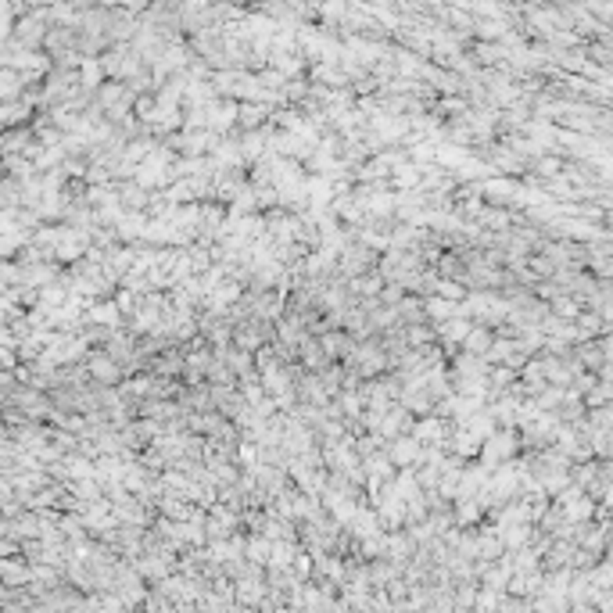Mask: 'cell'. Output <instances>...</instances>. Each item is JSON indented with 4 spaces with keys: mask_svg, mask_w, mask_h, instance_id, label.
Returning a JSON list of instances; mask_svg holds the SVG:
<instances>
[{
    "mask_svg": "<svg viewBox=\"0 0 613 613\" xmlns=\"http://www.w3.org/2000/svg\"><path fill=\"white\" fill-rule=\"evenodd\" d=\"M420 441L412 438V434H394V438H388L384 441V452H388V459L394 463V470L399 466H416L420 463Z\"/></svg>",
    "mask_w": 613,
    "mask_h": 613,
    "instance_id": "cell-1",
    "label": "cell"
},
{
    "mask_svg": "<svg viewBox=\"0 0 613 613\" xmlns=\"http://www.w3.org/2000/svg\"><path fill=\"white\" fill-rule=\"evenodd\" d=\"M412 438H416L420 445H441L445 438H448V427H445V420L441 416H434V412H427L423 420H416L412 423V430H409Z\"/></svg>",
    "mask_w": 613,
    "mask_h": 613,
    "instance_id": "cell-2",
    "label": "cell"
},
{
    "mask_svg": "<svg viewBox=\"0 0 613 613\" xmlns=\"http://www.w3.org/2000/svg\"><path fill=\"white\" fill-rule=\"evenodd\" d=\"M54 251H58L61 262H76L86 251V233L83 230H58V237H54Z\"/></svg>",
    "mask_w": 613,
    "mask_h": 613,
    "instance_id": "cell-3",
    "label": "cell"
},
{
    "mask_svg": "<svg viewBox=\"0 0 613 613\" xmlns=\"http://www.w3.org/2000/svg\"><path fill=\"white\" fill-rule=\"evenodd\" d=\"M474 323H470V316H459V312H452L448 319H441V323H434V337L438 341H445L448 348L452 345H459V341L466 337V330H470Z\"/></svg>",
    "mask_w": 613,
    "mask_h": 613,
    "instance_id": "cell-4",
    "label": "cell"
},
{
    "mask_svg": "<svg viewBox=\"0 0 613 613\" xmlns=\"http://www.w3.org/2000/svg\"><path fill=\"white\" fill-rule=\"evenodd\" d=\"M345 527H348V534L355 538V542H359V538L376 534V531H384V527H381V516H376V510H366V506H359V510H355V516L348 520Z\"/></svg>",
    "mask_w": 613,
    "mask_h": 613,
    "instance_id": "cell-5",
    "label": "cell"
},
{
    "mask_svg": "<svg viewBox=\"0 0 613 613\" xmlns=\"http://www.w3.org/2000/svg\"><path fill=\"white\" fill-rule=\"evenodd\" d=\"M477 194L484 197V201H492V205H495V201H510V197L516 194V183H513V179H510V176H495V179H481V183H477Z\"/></svg>",
    "mask_w": 613,
    "mask_h": 613,
    "instance_id": "cell-6",
    "label": "cell"
},
{
    "mask_svg": "<svg viewBox=\"0 0 613 613\" xmlns=\"http://www.w3.org/2000/svg\"><path fill=\"white\" fill-rule=\"evenodd\" d=\"M412 549H416V542H412L409 534H402L399 527L394 531H388V545H384V556H391V563H405L409 556H412Z\"/></svg>",
    "mask_w": 613,
    "mask_h": 613,
    "instance_id": "cell-7",
    "label": "cell"
},
{
    "mask_svg": "<svg viewBox=\"0 0 613 613\" xmlns=\"http://www.w3.org/2000/svg\"><path fill=\"white\" fill-rule=\"evenodd\" d=\"M560 516L570 520V524H581V520H592L596 516V502H592L588 495H574L570 502H563L560 506Z\"/></svg>",
    "mask_w": 613,
    "mask_h": 613,
    "instance_id": "cell-8",
    "label": "cell"
},
{
    "mask_svg": "<svg viewBox=\"0 0 613 613\" xmlns=\"http://www.w3.org/2000/svg\"><path fill=\"white\" fill-rule=\"evenodd\" d=\"M420 176H423L420 165H412V161H402L399 169H391V183L399 187V190H420Z\"/></svg>",
    "mask_w": 613,
    "mask_h": 613,
    "instance_id": "cell-9",
    "label": "cell"
},
{
    "mask_svg": "<svg viewBox=\"0 0 613 613\" xmlns=\"http://www.w3.org/2000/svg\"><path fill=\"white\" fill-rule=\"evenodd\" d=\"M531 538H534L531 520H524V524H510V527H502L499 542H502V549H520V545H527Z\"/></svg>",
    "mask_w": 613,
    "mask_h": 613,
    "instance_id": "cell-10",
    "label": "cell"
},
{
    "mask_svg": "<svg viewBox=\"0 0 613 613\" xmlns=\"http://www.w3.org/2000/svg\"><path fill=\"white\" fill-rule=\"evenodd\" d=\"M420 309H423L427 319L441 323V319H448V316L456 312V301H448V298H441V294H427V298L420 301Z\"/></svg>",
    "mask_w": 613,
    "mask_h": 613,
    "instance_id": "cell-11",
    "label": "cell"
},
{
    "mask_svg": "<svg viewBox=\"0 0 613 613\" xmlns=\"http://www.w3.org/2000/svg\"><path fill=\"white\" fill-rule=\"evenodd\" d=\"M492 337L495 334L488 327H470L459 345H463V352H470V355H484V352H488V345H492Z\"/></svg>",
    "mask_w": 613,
    "mask_h": 613,
    "instance_id": "cell-12",
    "label": "cell"
},
{
    "mask_svg": "<svg viewBox=\"0 0 613 613\" xmlns=\"http://www.w3.org/2000/svg\"><path fill=\"white\" fill-rule=\"evenodd\" d=\"M481 516H484V510L477 506V499H456V513H452L456 527H470V524H481Z\"/></svg>",
    "mask_w": 613,
    "mask_h": 613,
    "instance_id": "cell-13",
    "label": "cell"
},
{
    "mask_svg": "<svg viewBox=\"0 0 613 613\" xmlns=\"http://www.w3.org/2000/svg\"><path fill=\"white\" fill-rule=\"evenodd\" d=\"M90 373H94L101 384H115V381H119V366H115V359H112V355H104V352H101V355L94 352V359H90Z\"/></svg>",
    "mask_w": 613,
    "mask_h": 613,
    "instance_id": "cell-14",
    "label": "cell"
},
{
    "mask_svg": "<svg viewBox=\"0 0 613 613\" xmlns=\"http://www.w3.org/2000/svg\"><path fill=\"white\" fill-rule=\"evenodd\" d=\"M165 570H169V563H165V556H143V560H137V574L140 578H148V581H161L165 578Z\"/></svg>",
    "mask_w": 613,
    "mask_h": 613,
    "instance_id": "cell-15",
    "label": "cell"
},
{
    "mask_svg": "<svg viewBox=\"0 0 613 613\" xmlns=\"http://www.w3.org/2000/svg\"><path fill=\"white\" fill-rule=\"evenodd\" d=\"M298 345H301V359H305V366H309V370H323V366L330 363V359L323 355L319 341H312V337H301Z\"/></svg>",
    "mask_w": 613,
    "mask_h": 613,
    "instance_id": "cell-16",
    "label": "cell"
},
{
    "mask_svg": "<svg viewBox=\"0 0 613 613\" xmlns=\"http://www.w3.org/2000/svg\"><path fill=\"white\" fill-rule=\"evenodd\" d=\"M259 384H262V391H265V394H280L287 384H291V373H287V370H280V366H273V370H262V381H259Z\"/></svg>",
    "mask_w": 613,
    "mask_h": 613,
    "instance_id": "cell-17",
    "label": "cell"
},
{
    "mask_svg": "<svg viewBox=\"0 0 613 613\" xmlns=\"http://www.w3.org/2000/svg\"><path fill=\"white\" fill-rule=\"evenodd\" d=\"M466 158H470V154H466L463 148H452V143H445V148H434V161H438L441 169H459Z\"/></svg>",
    "mask_w": 613,
    "mask_h": 613,
    "instance_id": "cell-18",
    "label": "cell"
},
{
    "mask_svg": "<svg viewBox=\"0 0 613 613\" xmlns=\"http://www.w3.org/2000/svg\"><path fill=\"white\" fill-rule=\"evenodd\" d=\"M549 301H552V312H556V319H574V316L581 312V301H578V298H570V294H560V291H556Z\"/></svg>",
    "mask_w": 613,
    "mask_h": 613,
    "instance_id": "cell-19",
    "label": "cell"
},
{
    "mask_svg": "<svg viewBox=\"0 0 613 613\" xmlns=\"http://www.w3.org/2000/svg\"><path fill=\"white\" fill-rule=\"evenodd\" d=\"M119 305L115 301H101V305H94V309H90V319L94 323H101V327H119Z\"/></svg>",
    "mask_w": 613,
    "mask_h": 613,
    "instance_id": "cell-20",
    "label": "cell"
},
{
    "mask_svg": "<svg viewBox=\"0 0 613 613\" xmlns=\"http://www.w3.org/2000/svg\"><path fill=\"white\" fill-rule=\"evenodd\" d=\"M359 552L366 556V560H376V556H384V545H388V531H376L370 538H359Z\"/></svg>",
    "mask_w": 613,
    "mask_h": 613,
    "instance_id": "cell-21",
    "label": "cell"
},
{
    "mask_svg": "<svg viewBox=\"0 0 613 613\" xmlns=\"http://www.w3.org/2000/svg\"><path fill=\"white\" fill-rule=\"evenodd\" d=\"M148 197H151V194L143 190V187H137V183H125V187L119 190L122 208H143V205H148Z\"/></svg>",
    "mask_w": 613,
    "mask_h": 613,
    "instance_id": "cell-22",
    "label": "cell"
},
{
    "mask_svg": "<svg viewBox=\"0 0 613 613\" xmlns=\"http://www.w3.org/2000/svg\"><path fill=\"white\" fill-rule=\"evenodd\" d=\"M244 556H248V563H265L269 560V538L259 534V538H251V542H244Z\"/></svg>",
    "mask_w": 613,
    "mask_h": 613,
    "instance_id": "cell-23",
    "label": "cell"
},
{
    "mask_svg": "<svg viewBox=\"0 0 613 613\" xmlns=\"http://www.w3.org/2000/svg\"><path fill=\"white\" fill-rule=\"evenodd\" d=\"M183 366H187V355H179V352H165L154 363V370L161 373V376H172V373H183Z\"/></svg>",
    "mask_w": 613,
    "mask_h": 613,
    "instance_id": "cell-24",
    "label": "cell"
},
{
    "mask_svg": "<svg viewBox=\"0 0 613 613\" xmlns=\"http://www.w3.org/2000/svg\"><path fill=\"white\" fill-rule=\"evenodd\" d=\"M233 459H237L244 470H251V466L259 463V441H251V438H241L237 445V452H233Z\"/></svg>",
    "mask_w": 613,
    "mask_h": 613,
    "instance_id": "cell-25",
    "label": "cell"
},
{
    "mask_svg": "<svg viewBox=\"0 0 613 613\" xmlns=\"http://www.w3.org/2000/svg\"><path fill=\"white\" fill-rule=\"evenodd\" d=\"M477 373H488V366L481 363V355H459L456 359V376H477Z\"/></svg>",
    "mask_w": 613,
    "mask_h": 613,
    "instance_id": "cell-26",
    "label": "cell"
},
{
    "mask_svg": "<svg viewBox=\"0 0 613 613\" xmlns=\"http://www.w3.org/2000/svg\"><path fill=\"white\" fill-rule=\"evenodd\" d=\"M492 165H495L499 172H524L527 161L516 158V154H510V151H499V154H492Z\"/></svg>",
    "mask_w": 613,
    "mask_h": 613,
    "instance_id": "cell-27",
    "label": "cell"
},
{
    "mask_svg": "<svg viewBox=\"0 0 613 613\" xmlns=\"http://www.w3.org/2000/svg\"><path fill=\"white\" fill-rule=\"evenodd\" d=\"M277 327H280V341L287 348H298V341L305 337L301 327H298V319H277Z\"/></svg>",
    "mask_w": 613,
    "mask_h": 613,
    "instance_id": "cell-28",
    "label": "cell"
},
{
    "mask_svg": "<svg viewBox=\"0 0 613 613\" xmlns=\"http://www.w3.org/2000/svg\"><path fill=\"white\" fill-rule=\"evenodd\" d=\"M158 506H161V513H169L172 520H187V516H190V506H187V502H179V495L158 499Z\"/></svg>",
    "mask_w": 613,
    "mask_h": 613,
    "instance_id": "cell-29",
    "label": "cell"
},
{
    "mask_svg": "<svg viewBox=\"0 0 613 613\" xmlns=\"http://www.w3.org/2000/svg\"><path fill=\"white\" fill-rule=\"evenodd\" d=\"M581 399H585V405H588V409L606 405V402H610V384H606V381H596V384H592V388L581 394Z\"/></svg>",
    "mask_w": 613,
    "mask_h": 613,
    "instance_id": "cell-30",
    "label": "cell"
},
{
    "mask_svg": "<svg viewBox=\"0 0 613 613\" xmlns=\"http://www.w3.org/2000/svg\"><path fill=\"white\" fill-rule=\"evenodd\" d=\"M208 125H215V130H230L233 122H237V108L233 104H226V108H219V112H208V119H205Z\"/></svg>",
    "mask_w": 613,
    "mask_h": 613,
    "instance_id": "cell-31",
    "label": "cell"
},
{
    "mask_svg": "<svg viewBox=\"0 0 613 613\" xmlns=\"http://www.w3.org/2000/svg\"><path fill=\"white\" fill-rule=\"evenodd\" d=\"M477 215H481V223L492 226V230H506V226H510V212H502V208H495V205H492V208H481Z\"/></svg>",
    "mask_w": 613,
    "mask_h": 613,
    "instance_id": "cell-32",
    "label": "cell"
},
{
    "mask_svg": "<svg viewBox=\"0 0 613 613\" xmlns=\"http://www.w3.org/2000/svg\"><path fill=\"white\" fill-rule=\"evenodd\" d=\"M197 226H201L205 233L219 230L223 226V208L219 205H201V223H197Z\"/></svg>",
    "mask_w": 613,
    "mask_h": 613,
    "instance_id": "cell-33",
    "label": "cell"
},
{
    "mask_svg": "<svg viewBox=\"0 0 613 613\" xmlns=\"http://www.w3.org/2000/svg\"><path fill=\"white\" fill-rule=\"evenodd\" d=\"M534 169L549 179V176H556V172H563V158H560V154H556V158H552V154H538V158H534Z\"/></svg>",
    "mask_w": 613,
    "mask_h": 613,
    "instance_id": "cell-34",
    "label": "cell"
},
{
    "mask_svg": "<svg viewBox=\"0 0 613 613\" xmlns=\"http://www.w3.org/2000/svg\"><path fill=\"white\" fill-rule=\"evenodd\" d=\"M265 119V112L262 108H255V104H244V108H237V122L244 125V130H255V125Z\"/></svg>",
    "mask_w": 613,
    "mask_h": 613,
    "instance_id": "cell-35",
    "label": "cell"
},
{
    "mask_svg": "<svg viewBox=\"0 0 613 613\" xmlns=\"http://www.w3.org/2000/svg\"><path fill=\"white\" fill-rule=\"evenodd\" d=\"M434 294H441V298H448V301H463L466 298V287L459 283V280H438V291Z\"/></svg>",
    "mask_w": 613,
    "mask_h": 613,
    "instance_id": "cell-36",
    "label": "cell"
},
{
    "mask_svg": "<svg viewBox=\"0 0 613 613\" xmlns=\"http://www.w3.org/2000/svg\"><path fill=\"white\" fill-rule=\"evenodd\" d=\"M427 341H438L434 337V327H405V345H427Z\"/></svg>",
    "mask_w": 613,
    "mask_h": 613,
    "instance_id": "cell-37",
    "label": "cell"
},
{
    "mask_svg": "<svg viewBox=\"0 0 613 613\" xmlns=\"http://www.w3.org/2000/svg\"><path fill=\"white\" fill-rule=\"evenodd\" d=\"M376 125H381V140H399V137H405V125H402L399 119H381Z\"/></svg>",
    "mask_w": 613,
    "mask_h": 613,
    "instance_id": "cell-38",
    "label": "cell"
},
{
    "mask_svg": "<svg viewBox=\"0 0 613 613\" xmlns=\"http://www.w3.org/2000/svg\"><path fill=\"white\" fill-rule=\"evenodd\" d=\"M115 305H119V312L133 316V312H137V291H130V287H122V291L115 294Z\"/></svg>",
    "mask_w": 613,
    "mask_h": 613,
    "instance_id": "cell-39",
    "label": "cell"
},
{
    "mask_svg": "<svg viewBox=\"0 0 613 613\" xmlns=\"http://www.w3.org/2000/svg\"><path fill=\"white\" fill-rule=\"evenodd\" d=\"M0 578L4 581H14V585H22L29 578V570L26 567H18V563H0Z\"/></svg>",
    "mask_w": 613,
    "mask_h": 613,
    "instance_id": "cell-40",
    "label": "cell"
},
{
    "mask_svg": "<svg viewBox=\"0 0 613 613\" xmlns=\"http://www.w3.org/2000/svg\"><path fill=\"white\" fill-rule=\"evenodd\" d=\"M137 119H140V122H154V119H158V104H154L151 97H140V101H137Z\"/></svg>",
    "mask_w": 613,
    "mask_h": 613,
    "instance_id": "cell-41",
    "label": "cell"
},
{
    "mask_svg": "<svg viewBox=\"0 0 613 613\" xmlns=\"http://www.w3.org/2000/svg\"><path fill=\"white\" fill-rule=\"evenodd\" d=\"M474 603H477L481 610H492V606H499V603H502V592H492V588H484L481 596H474Z\"/></svg>",
    "mask_w": 613,
    "mask_h": 613,
    "instance_id": "cell-42",
    "label": "cell"
},
{
    "mask_svg": "<svg viewBox=\"0 0 613 613\" xmlns=\"http://www.w3.org/2000/svg\"><path fill=\"white\" fill-rule=\"evenodd\" d=\"M531 133H534V143H549V140H556V130H549V122H534V125H531Z\"/></svg>",
    "mask_w": 613,
    "mask_h": 613,
    "instance_id": "cell-43",
    "label": "cell"
},
{
    "mask_svg": "<svg viewBox=\"0 0 613 613\" xmlns=\"http://www.w3.org/2000/svg\"><path fill=\"white\" fill-rule=\"evenodd\" d=\"M154 122H158V130H176V125L183 122V115H179V112H169V108H165V115H158Z\"/></svg>",
    "mask_w": 613,
    "mask_h": 613,
    "instance_id": "cell-44",
    "label": "cell"
},
{
    "mask_svg": "<svg viewBox=\"0 0 613 613\" xmlns=\"http://www.w3.org/2000/svg\"><path fill=\"white\" fill-rule=\"evenodd\" d=\"M474 596H477V588L470 581V588H459V606H474Z\"/></svg>",
    "mask_w": 613,
    "mask_h": 613,
    "instance_id": "cell-45",
    "label": "cell"
},
{
    "mask_svg": "<svg viewBox=\"0 0 613 613\" xmlns=\"http://www.w3.org/2000/svg\"><path fill=\"white\" fill-rule=\"evenodd\" d=\"M97 79H101V72H97V65H86V72H83V83H86V86H94Z\"/></svg>",
    "mask_w": 613,
    "mask_h": 613,
    "instance_id": "cell-46",
    "label": "cell"
},
{
    "mask_svg": "<svg viewBox=\"0 0 613 613\" xmlns=\"http://www.w3.org/2000/svg\"><path fill=\"white\" fill-rule=\"evenodd\" d=\"M8 366H14V355L0 348V370H8Z\"/></svg>",
    "mask_w": 613,
    "mask_h": 613,
    "instance_id": "cell-47",
    "label": "cell"
}]
</instances>
